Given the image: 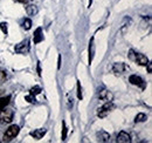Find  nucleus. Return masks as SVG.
I'll list each match as a JSON object with an SVG mask.
<instances>
[{"instance_id":"obj_1","label":"nucleus","mask_w":152,"mask_h":143,"mask_svg":"<svg viewBox=\"0 0 152 143\" xmlns=\"http://www.w3.org/2000/svg\"><path fill=\"white\" fill-rule=\"evenodd\" d=\"M19 131H20L19 125H10V127L6 129L5 134H4V140H2V141H11V140H13L15 136H18Z\"/></svg>"},{"instance_id":"obj_2","label":"nucleus","mask_w":152,"mask_h":143,"mask_svg":"<svg viewBox=\"0 0 152 143\" xmlns=\"http://www.w3.org/2000/svg\"><path fill=\"white\" fill-rule=\"evenodd\" d=\"M129 56H130L131 60L136 61V62H137L138 65H140V66H146V63L149 62V59L142 53H134L133 51H130Z\"/></svg>"},{"instance_id":"obj_3","label":"nucleus","mask_w":152,"mask_h":143,"mask_svg":"<svg viewBox=\"0 0 152 143\" xmlns=\"http://www.w3.org/2000/svg\"><path fill=\"white\" fill-rule=\"evenodd\" d=\"M13 120V110L12 109H1L0 110V123H10Z\"/></svg>"},{"instance_id":"obj_4","label":"nucleus","mask_w":152,"mask_h":143,"mask_svg":"<svg viewBox=\"0 0 152 143\" xmlns=\"http://www.w3.org/2000/svg\"><path fill=\"white\" fill-rule=\"evenodd\" d=\"M113 109H115V105L111 101H108V102H105L102 107L98 109L97 116H98V117H105V116L109 114V111H111Z\"/></svg>"},{"instance_id":"obj_5","label":"nucleus","mask_w":152,"mask_h":143,"mask_svg":"<svg viewBox=\"0 0 152 143\" xmlns=\"http://www.w3.org/2000/svg\"><path fill=\"white\" fill-rule=\"evenodd\" d=\"M15 52L19 54H25L27 53L28 51H29V40L28 39H26V40H23V41H21L20 43H18L17 46H15Z\"/></svg>"},{"instance_id":"obj_6","label":"nucleus","mask_w":152,"mask_h":143,"mask_svg":"<svg viewBox=\"0 0 152 143\" xmlns=\"http://www.w3.org/2000/svg\"><path fill=\"white\" fill-rule=\"evenodd\" d=\"M117 142L119 143H130L131 142V136L126 131H121L117 135Z\"/></svg>"},{"instance_id":"obj_7","label":"nucleus","mask_w":152,"mask_h":143,"mask_svg":"<svg viewBox=\"0 0 152 143\" xmlns=\"http://www.w3.org/2000/svg\"><path fill=\"white\" fill-rule=\"evenodd\" d=\"M98 97L102 100V101H105V102H108V101H113V94L109 91V90L107 89H103L99 91V94H98Z\"/></svg>"},{"instance_id":"obj_8","label":"nucleus","mask_w":152,"mask_h":143,"mask_svg":"<svg viewBox=\"0 0 152 143\" xmlns=\"http://www.w3.org/2000/svg\"><path fill=\"white\" fill-rule=\"evenodd\" d=\"M45 134H46V129H43V128L35 129V130H33V131L29 133V135H31L33 139H35V140H41V139L45 136Z\"/></svg>"},{"instance_id":"obj_9","label":"nucleus","mask_w":152,"mask_h":143,"mask_svg":"<svg viewBox=\"0 0 152 143\" xmlns=\"http://www.w3.org/2000/svg\"><path fill=\"white\" fill-rule=\"evenodd\" d=\"M113 69H114V72L116 73V74H123L124 72L126 71V69H129V68L126 67V65H125V63L119 62V63H115Z\"/></svg>"},{"instance_id":"obj_10","label":"nucleus","mask_w":152,"mask_h":143,"mask_svg":"<svg viewBox=\"0 0 152 143\" xmlns=\"http://www.w3.org/2000/svg\"><path fill=\"white\" fill-rule=\"evenodd\" d=\"M129 81L134 85V86H140V87H144V81L140 76H137V75H131L129 77Z\"/></svg>"},{"instance_id":"obj_11","label":"nucleus","mask_w":152,"mask_h":143,"mask_svg":"<svg viewBox=\"0 0 152 143\" xmlns=\"http://www.w3.org/2000/svg\"><path fill=\"white\" fill-rule=\"evenodd\" d=\"M43 40V34H42V28L39 27L38 29L34 32V43H39Z\"/></svg>"},{"instance_id":"obj_12","label":"nucleus","mask_w":152,"mask_h":143,"mask_svg":"<svg viewBox=\"0 0 152 143\" xmlns=\"http://www.w3.org/2000/svg\"><path fill=\"white\" fill-rule=\"evenodd\" d=\"M94 53H95V45H94V38H91V40L89 42V63H91V61H93Z\"/></svg>"},{"instance_id":"obj_13","label":"nucleus","mask_w":152,"mask_h":143,"mask_svg":"<svg viewBox=\"0 0 152 143\" xmlns=\"http://www.w3.org/2000/svg\"><path fill=\"white\" fill-rule=\"evenodd\" d=\"M98 140L101 142H109L110 141V135L108 133H105V131H101L98 134Z\"/></svg>"},{"instance_id":"obj_14","label":"nucleus","mask_w":152,"mask_h":143,"mask_svg":"<svg viewBox=\"0 0 152 143\" xmlns=\"http://www.w3.org/2000/svg\"><path fill=\"white\" fill-rule=\"evenodd\" d=\"M10 101H11V96L1 97V99H0V110L4 109V108H6V106L10 103Z\"/></svg>"},{"instance_id":"obj_15","label":"nucleus","mask_w":152,"mask_h":143,"mask_svg":"<svg viewBox=\"0 0 152 143\" xmlns=\"http://www.w3.org/2000/svg\"><path fill=\"white\" fill-rule=\"evenodd\" d=\"M146 119H148V116H146L144 113H139V114L136 115L134 122H136V123H137V122H144V121H146Z\"/></svg>"},{"instance_id":"obj_16","label":"nucleus","mask_w":152,"mask_h":143,"mask_svg":"<svg viewBox=\"0 0 152 143\" xmlns=\"http://www.w3.org/2000/svg\"><path fill=\"white\" fill-rule=\"evenodd\" d=\"M26 12H27V14L28 15H34V14H37L38 13V8H37V6H28V7H26Z\"/></svg>"},{"instance_id":"obj_17","label":"nucleus","mask_w":152,"mask_h":143,"mask_svg":"<svg viewBox=\"0 0 152 143\" xmlns=\"http://www.w3.org/2000/svg\"><path fill=\"white\" fill-rule=\"evenodd\" d=\"M31 26H32L31 19H25V20H23V24H22V27H23L26 31H28V29H31Z\"/></svg>"},{"instance_id":"obj_18","label":"nucleus","mask_w":152,"mask_h":143,"mask_svg":"<svg viewBox=\"0 0 152 143\" xmlns=\"http://www.w3.org/2000/svg\"><path fill=\"white\" fill-rule=\"evenodd\" d=\"M29 91H31V93H29L31 95L35 96V95H38V94H40V93H41V88H40V87H38V86H35V87H33V88L29 90Z\"/></svg>"},{"instance_id":"obj_19","label":"nucleus","mask_w":152,"mask_h":143,"mask_svg":"<svg viewBox=\"0 0 152 143\" xmlns=\"http://www.w3.org/2000/svg\"><path fill=\"white\" fill-rule=\"evenodd\" d=\"M67 139V127L66 122H62V141H64Z\"/></svg>"},{"instance_id":"obj_20","label":"nucleus","mask_w":152,"mask_h":143,"mask_svg":"<svg viewBox=\"0 0 152 143\" xmlns=\"http://www.w3.org/2000/svg\"><path fill=\"white\" fill-rule=\"evenodd\" d=\"M77 97L81 100L82 99V89H81V85L80 81H77Z\"/></svg>"},{"instance_id":"obj_21","label":"nucleus","mask_w":152,"mask_h":143,"mask_svg":"<svg viewBox=\"0 0 152 143\" xmlns=\"http://www.w3.org/2000/svg\"><path fill=\"white\" fill-rule=\"evenodd\" d=\"M0 28L2 29V32H4V34H7V24H5V22H2V24H0Z\"/></svg>"},{"instance_id":"obj_22","label":"nucleus","mask_w":152,"mask_h":143,"mask_svg":"<svg viewBox=\"0 0 152 143\" xmlns=\"http://www.w3.org/2000/svg\"><path fill=\"white\" fill-rule=\"evenodd\" d=\"M5 79H6V73L4 71H0V82L4 81Z\"/></svg>"},{"instance_id":"obj_23","label":"nucleus","mask_w":152,"mask_h":143,"mask_svg":"<svg viewBox=\"0 0 152 143\" xmlns=\"http://www.w3.org/2000/svg\"><path fill=\"white\" fill-rule=\"evenodd\" d=\"M26 100H28L29 102H35V97H33V95H29V96H26Z\"/></svg>"},{"instance_id":"obj_24","label":"nucleus","mask_w":152,"mask_h":143,"mask_svg":"<svg viewBox=\"0 0 152 143\" xmlns=\"http://www.w3.org/2000/svg\"><path fill=\"white\" fill-rule=\"evenodd\" d=\"M61 68V55H58V57H57V69H60Z\"/></svg>"},{"instance_id":"obj_25","label":"nucleus","mask_w":152,"mask_h":143,"mask_svg":"<svg viewBox=\"0 0 152 143\" xmlns=\"http://www.w3.org/2000/svg\"><path fill=\"white\" fill-rule=\"evenodd\" d=\"M146 66H148V72H149V73H151V72H152V69H151V62L149 61V62L146 63Z\"/></svg>"},{"instance_id":"obj_26","label":"nucleus","mask_w":152,"mask_h":143,"mask_svg":"<svg viewBox=\"0 0 152 143\" xmlns=\"http://www.w3.org/2000/svg\"><path fill=\"white\" fill-rule=\"evenodd\" d=\"M38 72H39V75H41V69H40V62H38Z\"/></svg>"},{"instance_id":"obj_27","label":"nucleus","mask_w":152,"mask_h":143,"mask_svg":"<svg viewBox=\"0 0 152 143\" xmlns=\"http://www.w3.org/2000/svg\"><path fill=\"white\" fill-rule=\"evenodd\" d=\"M15 1H18V2H26L27 0H15Z\"/></svg>"},{"instance_id":"obj_28","label":"nucleus","mask_w":152,"mask_h":143,"mask_svg":"<svg viewBox=\"0 0 152 143\" xmlns=\"http://www.w3.org/2000/svg\"><path fill=\"white\" fill-rule=\"evenodd\" d=\"M91 2H93V0H89V7H90V5H91Z\"/></svg>"}]
</instances>
